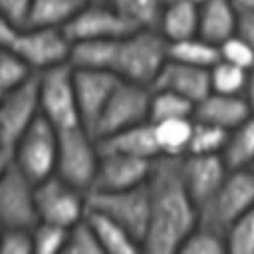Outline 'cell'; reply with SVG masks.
I'll list each match as a JSON object with an SVG mask.
<instances>
[{
  "label": "cell",
  "instance_id": "484cf974",
  "mask_svg": "<svg viewBox=\"0 0 254 254\" xmlns=\"http://www.w3.org/2000/svg\"><path fill=\"white\" fill-rule=\"evenodd\" d=\"M169 58L189 64V65H196V67H210L220 60L218 54V46L196 36L179 40V42H171L169 44Z\"/></svg>",
  "mask_w": 254,
  "mask_h": 254
},
{
  "label": "cell",
  "instance_id": "4316f807",
  "mask_svg": "<svg viewBox=\"0 0 254 254\" xmlns=\"http://www.w3.org/2000/svg\"><path fill=\"white\" fill-rule=\"evenodd\" d=\"M194 103L171 89L151 87V103H149V119L165 121L175 117H192Z\"/></svg>",
  "mask_w": 254,
  "mask_h": 254
},
{
  "label": "cell",
  "instance_id": "d4e9b609",
  "mask_svg": "<svg viewBox=\"0 0 254 254\" xmlns=\"http://www.w3.org/2000/svg\"><path fill=\"white\" fill-rule=\"evenodd\" d=\"M81 6V0H32L26 26L65 28Z\"/></svg>",
  "mask_w": 254,
  "mask_h": 254
},
{
  "label": "cell",
  "instance_id": "3957f363",
  "mask_svg": "<svg viewBox=\"0 0 254 254\" xmlns=\"http://www.w3.org/2000/svg\"><path fill=\"white\" fill-rule=\"evenodd\" d=\"M99 143L85 125H73L58 131L56 175L73 187L89 192L99 165Z\"/></svg>",
  "mask_w": 254,
  "mask_h": 254
},
{
  "label": "cell",
  "instance_id": "60d3db41",
  "mask_svg": "<svg viewBox=\"0 0 254 254\" xmlns=\"http://www.w3.org/2000/svg\"><path fill=\"white\" fill-rule=\"evenodd\" d=\"M244 97L254 113V67L248 71V81H246V87H244Z\"/></svg>",
  "mask_w": 254,
  "mask_h": 254
},
{
  "label": "cell",
  "instance_id": "4dcf8cb0",
  "mask_svg": "<svg viewBox=\"0 0 254 254\" xmlns=\"http://www.w3.org/2000/svg\"><path fill=\"white\" fill-rule=\"evenodd\" d=\"M32 69L12 46H0V93H6L32 77Z\"/></svg>",
  "mask_w": 254,
  "mask_h": 254
},
{
  "label": "cell",
  "instance_id": "836d02e7",
  "mask_svg": "<svg viewBox=\"0 0 254 254\" xmlns=\"http://www.w3.org/2000/svg\"><path fill=\"white\" fill-rule=\"evenodd\" d=\"M67 226L56 224V222H46L38 220L32 226V242H34V252L36 254H56L64 252L65 240H67Z\"/></svg>",
  "mask_w": 254,
  "mask_h": 254
},
{
  "label": "cell",
  "instance_id": "cb8c5ba5",
  "mask_svg": "<svg viewBox=\"0 0 254 254\" xmlns=\"http://www.w3.org/2000/svg\"><path fill=\"white\" fill-rule=\"evenodd\" d=\"M220 155L228 169H250L254 165V115L228 131Z\"/></svg>",
  "mask_w": 254,
  "mask_h": 254
},
{
  "label": "cell",
  "instance_id": "83f0119b",
  "mask_svg": "<svg viewBox=\"0 0 254 254\" xmlns=\"http://www.w3.org/2000/svg\"><path fill=\"white\" fill-rule=\"evenodd\" d=\"M135 28H157L165 0H109Z\"/></svg>",
  "mask_w": 254,
  "mask_h": 254
},
{
  "label": "cell",
  "instance_id": "7a4b0ae2",
  "mask_svg": "<svg viewBox=\"0 0 254 254\" xmlns=\"http://www.w3.org/2000/svg\"><path fill=\"white\" fill-rule=\"evenodd\" d=\"M169 58V42L157 28H139L111 44L109 69L127 81L153 85Z\"/></svg>",
  "mask_w": 254,
  "mask_h": 254
},
{
  "label": "cell",
  "instance_id": "7dc6e473",
  "mask_svg": "<svg viewBox=\"0 0 254 254\" xmlns=\"http://www.w3.org/2000/svg\"><path fill=\"white\" fill-rule=\"evenodd\" d=\"M165 2H173V0H165Z\"/></svg>",
  "mask_w": 254,
  "mask_h": 254
},
{
  "label": "cell",
  "instance_id": "e0dca14e",
  "mask_svg": "<svg viewBox=\"0 0 254 254\" xmlns=\"http://www.w3.org/2000/svg\"><path fill=\"white\" fill-rule=\"evenodd\" d=\"M151 87L171 89L190 99L196 105L202 97L210 93V77L206 67H196V65H189V64L167 58V62L163 64Z\"/></svg>",
  "mask_w": 254,
  "mask_h": 254
},
{
  "label": "cell",
  "instance_id": "d6986e66",
  "mask_svg": "<svg viewBox=\"0 0 254 254\" xmlns=\"http://www.w3.org/2000/svg\"><path fill=\"white\" fill-rule=\"evenodd\" d=\"M97 143L101 151H113V153H123V155H133V157H143V159L159 157L155 125L151 119L119 129L111 135H105L97 139Z\"/></svg>",
  "mask_w": 254,
  "mask_h": 254
},
{
  "label": "cell",
  "instance_id": "30bf717a",
  "mask_svg": "<svg viewBox=\"0 0 254 254\" xmlns=\"http://www.w3.org/2000/svg\"><path fill=\"white\" fill-rule=\"evenodd\" d=\"M36 212L38 220L73 226L87 212V192L64 181L56 173L36 183Z\"/></svg>",
  "mask_w": 254,
  "mask_h": 254
},
{
  "label": "cell",
  "instance_id": "2e32d148",
  "mask_svg": "<svg viewBox=\"0 0 254 254\" xmlns=\"http://www.w3.org/2000/svg\"><path fill=\"white\" fill-rule=\"evenodd\" d=\"M179 165H181L183 181L190 196L198 204V208L216 192V189L222 185V181L230 171L220 153L216 155L187 153L179 159Z\"/></svg>",
  "mask_w": 254,
  "mask_h": 254
},
{
  "label": "cell",
  "instance_id": "603a6c76",
  "mask_svg": "<svg viewBox=\"0 0 254 254\" xmlns=\"http://www.w3.org/2000/svg\"><path fill=\"white\" fill-rule=\"evenodd\" d=\"M192 117H175L165 121H153L159 157H183L189 153Z\"/></svg>",
  "mask_w": 254,
  "mask_h": 254
},
{
  "label": "cell",
  "instance_id": "ac0fdd59",
  "mask_svg": "<svg viewBox=\"0 0 254 254\" xmlns=\"http://www.w3.org/2000/svg\"><path fill=\"white\" fill-rule=\"evenodd\" d=\"M250 115L254 113L242 93H218V91H210L206 97H202L192 111V119L218 125L226 131L238 127Z\"/></svg>",
  "mask_w": 254,
  "mask_h": 254
},
{
  "label": "cell",
  "instance_id": "74e56055",
  "mask_svg": "<svg viewBox=\"0 0 254 254\" xmlns=\"http://www.w3.org/2000/svg\"><path fill=\"white\" fill-rule=\"evenodd\" d=\"M32 0H0V14L16 26H26Z\"/></svg>",
  "mask_w": 254,
  "mask_h": 254
},
{
  "label": "cell",
  "instance_id": "c3c4849f",
  "mask_svg": "<svg viewBox=\"0 0 254 254\" xmlns=\"http://www.w3.org/2000/svg\"><path fill=\"white\" fill-rule=\"evenodd\" d=\"M0 232H2V224H0Z\"/></svg>",
  "mask_w": 254,
  "mask_h": 254
},
{
  "label": "cell",
  "instance_id": "ba28073f",
  "mask_svg": "<svg viewBox=\"0 0 254 254\" xmlns=\"http://www.w3.org/2000/svg\"><path fill=\"white\" fill-rule=\"evenodd\" d=\"M149 103H151V85L119 79L101 115L91 127V133L95 135V139H101L119 129L149 121Z\"/></svg>",
  "mask_w": 254,
  "mask_h": 254
},
{
  "label": "cell",
  "instance_id": "681fc988",
  "mask_svg": "<svg viewBox=\"0 0 254 254\" xmlns=\"http://www.w3.org/2000/svg\"><path fill=\"white\" fill-rule=\"evenodd\" d=\"M252 169H254V165H252Z\"/></svg>",
  "mask_w": 254,
  "mask_h": 254
},
{
  "label": "cell",
  "instance_id": "f6af8a7d",
  "mask_svg": "<svg viewBox=\"0 0 254 254\" xmlns=\"http://www.w3.org/2000/svg\"><path fill=\"white\" fill-rule=\"evenodd\" d=\"M0 149H6V147H4V143H2V133H0Z\"/></svg>",
  "mask_w": 254,
  "mask_h": 254
},
{
  "label": "cell",
  "instance_id": "9a60e30c",
  "mask_svg": "<svg viewBox=\"0 0 254 254\" xmlns=\"http://www.w3.org/2000/svg\"><path fill=\"white\" fill-rule=\"evenodd\" d=\"M73 67V65H71ZM121 77L113 71L105 69H89V67H73V87L77 109L83 125L91 131L97 117L101 115L107 99L111 97L113 89L117 87Z\"/></svg>",
  "mask_w": 254,
  "mask_h": 254
},
{
  "label": "cell",
  "instance_id": "ab89813d",
  "mask_svg": "<svg viewBox=\"0 0 254 254\" xmlns=\"http://www.w3.org/2000/svg\"><path fill=\"white\" fill-rule=\"evenodd\" d=\"M238 32H240V34L248 40V44L254 48V12H244V14H240Z\"/></svg>",
  "mask_w": 254,
  "mask_h": 254
},
{
  "label": "cell",
  "instance_id": "ffe728a7",
  "mask_svg": "<svg viewBox=\"0 0 254 254\" xmlns=\"http://www.w3.org/2000/svg\"><path fill=\"white\" fill-rule=\"evenodd\" d=\"M238 22L240 12L230 0H204L198 4V36L216 46L238 32Z\"/></svg>",
  "mask_w": 254,
  "mask_h": 254
},
{
  "label": "cell",
  "instance_id": "7bdbcfd3",
  "mask_svg": "<svg viewBox=\"0 0 254 254\" xmlns=\"http://www.w3.org/2000/svg\"><path fill=\"white\" fill-rule=\"evenodd\" d=\"M10 163H12V159H10V151H8V149H0V177H2V173L8 169Z\"/></svg>",
  "mask_w": 254,
  "mask_h": 254
},
{
  "label": "cell",
  "instance_id": "7402d4cb",
  "mask_svg": "<svg viewBox=\"0 0 254 254\" xmlns=\"http://www.w3.org/2000/svg\"><path fill=\"white\" fill-rule=\"evenodd\" d=\"M85 218L89 220L91 228L95 230V236H97L103 252H111V254H133V252L143 250L141 244H139V240L127 228H123L117 220H113L111 216L87 208Z\"/></svg>",
  "mask_w": 254,
  "mask_h": 254
},
{
  "label": "cell",
  "instance_id": "9c48e42d",
  "mask_svg": "<svg viewBox=\"0 0 254 254\" xmlns=\"http://www.w3.org/2000/svg\"><path fill=\"white\" fill-rule=\"evenodd\" d=\"M12 48L36 75L54 65L67 64L71 40L67 38L64 28L22 26L12 42Z\"/></svg>",
  "mask_w": 254,
  "mask_h": 254
},
{
  "label": "cell",
  "instance_id": "4fadbf2b",
  "mask_svg": "<svg viewBox=\"0 0 254 254\" xmlns=\"http://www.w3.org/2000/svg\"><path fill=\"white\" fill-rule=\"evenodd\" d=\"M40 117L38 85L36 75H32L22 85L2 93L0 97V133L2 143L10 151L18 137Z\"/></svg>",
  "mask_w": 254,
  "mask_h": 254
},
{
  "label": "cell",
  "instance_id": "8992f818",
  "mask_svg": "<svg viewBox=\"0 0 254 254\" xmlns=\"http://www.w3.org/2000/svg\"><path fill=\"white\" fill-rule=\"evenodd\" d=\"M10 159L34 183L52 177L58 163V129L40 115L12 145Z\"/></svg>",
  "mask_w": 254,
  "mask_h": 254
},
{
  "label": "cell",
  "instance_id": "5bb4252c",
  "mask_svg": "<svg viewBox=\"0 0 254 254\" xmlns=\"http://www.w3.org/2000/svg\"><path fill=\"white\" fill-rule=\"evenodd\" d=\"M99 153L101 155H99L97 175L91 190H121L147 183L155 159H143L113 151H101V149Z\"/></svg>",
  "mask_w": 254,
  "mask_h": 254
},
{
  "label": "cell",
  "instance_id": "f35d334b",
  "mask_svg": "<svg viewBox=\"0 0 254 254\" xmlns=\"http://www.w3.org/2000/svg\"><path fill=\"white\" fill-rule=\"evenodd\" d=\"M20 28L22 26H16L14 22H10L6 16L0 14V46H12Z\"/></svg>",
  "mask_w": 254,
  "mask_h": 254
},
{
  "label": "cell",
  "instance_id": "f907efd6",
  "mask_svg": "<svg viewBox=\"0 0 254 254\" xmlns=\"http://www.w3.org/2000/svg\"><path fill=\"white\" fill-rule=\"evenodd\" d=\"M0 97H2V93H0Z\"/></svg>",
  "mask_w": 254,
  "mask_h": 254
},
{
  "label": "cell",
  "instance_id": "7c38bea8",
  "mask_svg": "<svg viewBox=\"0 0 254 254\" xmlns=\"http://www.w3.org/2000/svg\"><path fill=\"white\" fill-rule=\"evenodd\" d=\"M36 222V183L10 163L0 177V224L32 228Z\"/></svg>",
  "mask_w": 254,
  "mask_h": 254
},
{
  "label": "cell",
  "instance_id": "d6a6232c",
  "mask_svg": "<svg viewBox=\"0 0 254 254\" xmlns=\"http://www.w3.org/2000/svg\"><path fill=\"white\" fill-rule=\"evenodd\" d=\"M179 252L185 254H222L226 252V238L222 232L198 224L181 244Z\"/></svg>",
  "mask_w": 254,
  "mask_h": 254
},
{
  "label": "cell",
  "instance_id": "6da1fadb",
  "mask_svg": "<svg viewBox=\"0 0 254 254\" xmlns=\"http://www.w3.org/2000/svg\"><path fill=\"white\" fill-rule=\"evenodd\" d=\"M179 159L157 157L147 179L151 206L143 250L149 254L179 252L185 238L198 226V204L183 181Z\"/></svg>",
  "mask_w": 254,
  "mask_h": 254
},
{
  "label": "cell",
  "instance_id": "277c9868",
  "mask_svg": "<svg viewBox=\"0 0 254 254\" xmlns=\"http://www.w3.org/2000/svg\"><path fill=\"white\" fill-rule=\"evenodd\" d=\"M254 208V169H230L216 192L198 208V224L224 230L246 210Z\"/></svg>",
  "mask_w": 254,
  "mask_h": 254
},
{
  "label": "cell",
  "instance_id": "d590c367",
  "mask_svg": "<svg viewBox=\"0 0 254 254\" xmlns=\"http://www.w3.org/2000/svg\"><path fill=\"white\" fill-rule=\"evenodd\" d=\"M218 54H220V60L236 64L248 71L254 67V48L248 44V40L240 32L232 34L222 44H218Z\"/></svg>",
  "mask_w": 254,
  "mask_h": 254
},
{
  "label": "cell",
  "instance_id": "52a82bcc",
  "mask_svg": "<svg viewBox=\"0 0 254 254\" xmlns=\"http://www.w3.org/2000/svg\"><path fill=\"white\" fill-rule=\"evenodd\" d=\"M149 187L147 183L121 190H89L87 208L103 212L127 228L141 244L149 226Z\"/></svg>",
  "mask_w": 254,
  "mask_h": 254
},
{
  "label": "cell",
  "instance_id": "1f68e13d",
  "mask_svg": "<svg viewBox=\"0 0 254 254\" xmlns=\"http://www.w3.org/2000/svg\"><path fill=\"white\" fill-rule=\"evenodd\" d=\"M226 252L232 254H254V208L238 216L226 230Z\"/></svg>",
  "mask_w": 254,
  "mask_h": 254
},
{
  "label": "cell",
  "instance_id": "f546056e",
  "mask_svg": "<svg viewBox=\"0 0 254 254\" xmlns=\"http://www.w3.org/2000/svg\"><path fill=\"white\" fill-rule=\"evenodd\" d=\"M228 131L206 123V121H192V133H190V143H189V153H198V155H216L222 153L224 143H226Z\"/></svg>",
  "mask_w": 254,
  "mask_h": 254
},
{
  "label": "cell",
  "instance_id": "e575fe53",
  "mask_svg": "<svg viewBox=\"0 0 254 254\" xmlns=\"http://www.w3.org/2000/svg\"><path fill=\"white\" fill-rule=\"evenodd\" d=\"M64 252L65 254H103V248L95 236V230L91 228L85 216L73 226H69Z\"/></svg>",
  "mask_w": 254,
  "mask_h": 254
},
{
  "label": "cell",
  "instance_id": "5b68a950",
  "mask_svg": "<svg viewBox=\"0 0 254 254\" xmlns=\"http://www.w3.org/2000/svg\"><path fill=\"white\" fill-rule=\"evenodd\" d=\"M40 115L48 119L58 131L73 125H83L77 109L73 67L71 64H60L36 73Z\"/></svg>",
  "mask_w": 254,
  "mask_h": 254
},
{
  "label": "cell",
  "instance_id": "8d00e7d4",
  "mask_svg": "<svg viewBox=\"0 0 254 254\" xmlns=\"http://www.w3.org/2000/svg\"><path fill=\"white\" fill-rule=\"evenodd\" d=\"M32 228L6 226L0 232V254H32Z\"/></svg>",
  "mask_w": 254,
  "mask_h": 254
},
{
  "label": "cell",
  "instance_id": "44dd1931",
  "mask_svg": "<svg viewBox=\"0 0 254 254\" xmlns=\"http://www.w3.org/2000/svg\"><path fill=\"white\" fill-rule=\"evenodd\" d=\"M157 30L171 44L198 34V2L173 0L165 2Z\"/></svg>",
  "mask_w": 254,
  "mask_h": 254
},
{
  "label": "cell",
  "instance_id": "8fae6325",
  "mask_svg": "<svg viewBox=\"0 0 254 254\" xmlns=\"http://www.w3.org/2000/svg\"><path fill=\"white\" fill-rule=\"evenodd\" d=\"M139 28H135L123 14H119L111 2L83 4L64 28L71 44L89 40H115Z\"/></svg>",
  "mask_w": 254,
  "mask_h": 254
},
{
  "label": "cell",
  "instance_id": "bcb514c9",
  "mask_svg": "<svg viewBox=\"0 0 254 254\" xmlns=\"http://www.w3.org/2000/svg\"><path fill=\"white\" fill-rule=\"evenodd\" d=\"M194 2H198V4H200V2H204V0H194Z\"/></svg>",
  "mask_w": 254,
  "mask_h": 254
},
{
  "label": "cell",
  "instance_id": "b9f144b4",
  "mask_svg": "<svg viewBox=\"0 0 254 254\" xmlns=\"http://www.w3.org/2000/svg\"><path fill=\"white\" fill-rule=\"evenodd\" d=\"M234 6H236V10L240 12V14H244V12H254V0H230Z\"/></svg>",
  "mask_w": 254,
  "mask_h": 254
},
{
  "label": "cell",
  "instance_id": "f1b7e54d",
  "mask_svg": "<svg viewBox=\"0 0 254 254\" xmlns=\"http://www.w3.org/2000/svg\"><path fill=\"white\" fill-rule=\"evenodd\" d=\"M210 77V91L218 93H242L248 81V69L230 64L226 60H218L214 65L208 67Z\"/></svg>",
  "mask_w": 254,
  "mask_h": 254
},
{
  "label": "cell",
  "instance_id": "ee69618b",
  "mask_svg": "<svg viewBox=\"0 0 254 254\" xmlns=\"http://www.w3.org/2000/svg\"><path fill=\"white\" fill-rule=\"evenodd\" d=\"M83 4H97V2H109V0H81Z\"/></svg>",
  "mask_w": 254,
  "mask_h": 254
}]
</instances>
